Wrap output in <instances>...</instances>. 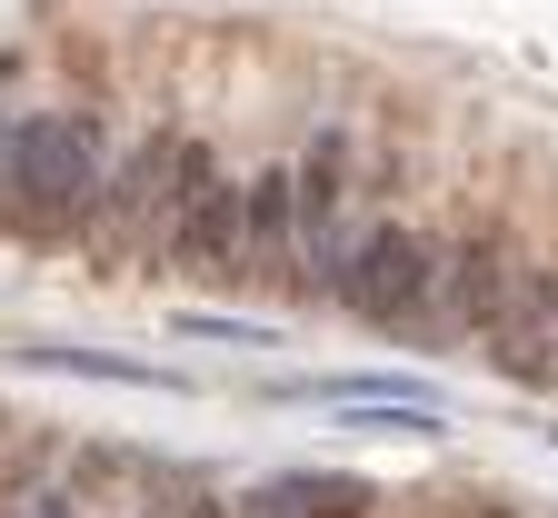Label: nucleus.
<instances>
[{"label":"nucleus","mask_w":558,"mask_h":518,"mask_svg":"<svg viewBox=\"0 0 558 518\" xmlns=\"http://www.w3.org/2000/svg\"><path fill=\"white\" fill-rule=\"evenodd\" d=\"M11 200L40 230H70V219L100 209V130H90V110L11 120Z\"/></svg>","instance_id":"f257e3e1"},{"label":"nucleus","mask_w":558,"mask_h":518,"mask_svg":"<svg viewBox=\"0 0 558 518\" xmlns=\"http://www.w3.org/2000/svg\"><path fill=\"white\" fill-rule=\"evenodd\" d=\"M339 300L360 310L369 329H389V339H399V329H418V320H429V300H439V250L389 219V230H369L360 250H349Z\"/></svg>","instance_id":"f03ea898"},{"label":"nucleus","mask_w":558,"mask_h":518,"mask_svg":"<svg viewBox=\"0 0 558 518\" xmlns=\"http://www.w3.org/2000/svg\"><path fill=\"white\" fill-rule=\"evenodd\" d=\"M290 219H300V300H319V289H339L349 269V140L319 130L310 140V160L290 170Z\"/></svg>","instance_id":"7ed1b4c3"},{"label":"nucleus","mask_w":558,"mask_h":518,"mask_svg":"<svg viewBox=\"0 0 558 518\" xmlns=\"http://www.w3.org/2000/svg\"><path fill=\"white\" fill-rule=\"evenodd\" d=\"M488 359H499L519 389H558V269L509 279V300L488 310Z\"/></svg>","instance_id":"20e7f679"},{"label":"nucleus","mask_w":558,"mask_h":518,"mask_svg":"<svg viewBox=\"0 0 558 518\" xmlns=\"http://www.w3.org/2000/svg\"><path fill=\"white\" fill-rule=\"evenodd\" d=\"M240 279L300 289V219H290V180H279V170H259L240 190Z\"/></svg>","instance_id":"39448f33"},{"label":"nucleus","mask_w":558,"mask_h":518,"mask_svg":"<svg viewBox=\"0 0 558 518\" xmlns=\"http://www.w3.org/2000/svg\"><path fill=\"white\" fill-rule=\"evenodd\" d=\"M160 250H180L199 279H240V190L230 180H209L180 219H170V240Z\"/></svg>","instance_id":"423d86ee"},{"label":"nucleus","mask_w":558,"mask_h":518,"mask_svg":"<svg viewBox=\"0 0 558 518\" xmlns=\"http://www.w3.org/2000/svg\"><path fill=\"white\" fill-rule=\"evenodd\" d=\"M369 479H349V469H300V479H269L240 498V518H369Z\"/></svg>","instance_id":"0eeeda50"},{"label":"nucleus","mask_w":558,"mask_h":518,"mask_svg":"<svg viewBox=\"0 0 558 518\" xmlns=\"http://www.w3.org/2000/svg\"><path fill=\"white\" fill-rule=\"evenodd\" d=\"M509 300V260H499V240H459L449 260H439V320L449 329H488V310Z\"/></svg>","instance_id":"6e6552de"},{"label":"nucleus","mask_w":558,"mask_h":518,"mask_svg":"<svg viewBox=\"0 0 558 518\" xmlns=\"http://www.w3.org/2000/svg\"><path fill=\"white\" fill-rule=\"evenodd\" d=\"M40 369H81V380H120V389H180L170 369H140V359H100V349H31Z\"/></svg>","instance_id":"1a4fd4ad"},{"label":"nucleus","mask_w":558,"mask_h":518,"mask_svg":"<svg viewBox=\"0 0 558 518\" xmlns=\"http://www.w3.org/2000/svg\"><path fill=\"white\" fill-rule=\"evenodd\" d=\"M180 518H240V498H199V508H180Z\"/></svg>","instance_id":"9d476101"},{"label":"nucleus","mask_w":558,"mask_h":518,"mask_svg":"<svg viewBox=\"0 0 558 518\" xmlns=\"http://www.w3.org/2000/svg\"><path fill=\"white\" fill-rule=\"evenodd\" d=\"M31 518H81V508H70V498H40V508H31Z\"/></svg>","instance_id":"9b49d317"},{"label":"nucleus","mask_w":558,"mask_h":518,"mask_svg":"<svg viewBox=\"0 0 558 518\" xmlns=\"http://www.w3.org/2000/svg\"><path fill=\"white\" fill-rule=\"evenodd\" d=\"M0 190H11V120H0Z\"/></svg>","instance_id":"f8f14e48"}]
</instances>
